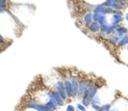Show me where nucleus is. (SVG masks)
Listing matches in <instances>:
<instances>
[{"label": "nucleus", "mask_w": 128, "mask_h": 111, "mask_svg": "<svg viewBox=\"0 0 128 111\" xmlns=\"http://www.w3.org/2000/svg\"></svg>", "instance_id": "obj_21"}, {"label": "nucleus", "mask_w": 128, "mask_h": 111, "mask_svg": "<svg viewBox=\"0 0 128 111\" xmlns=\"http://www.w3.org/2000/svg\"><path fill=\"white\" fill-rule=\"evenodd\" d=\"M98 88L99 87L98 86H94L90 90V92H89V96H90V100H92V101L94 99L95 96H96V92H98Z\"/></svg>", "instance_id": "obj_9"}, {"label": "nucleus", "mask_w": 128, "mask_h": 111, "mask_svg": "<svg viewBox=\"0 0 128 111\" xmlns=\"http://www.w3.org/2000/svg\"><path fill=\"white\" fill-rule=\"evenodd\" d=\"M90 30L92 31V32H98L99 30H100V28H101V26H100V24L98 23V22H92V24L90 25Z\"/></svg>", "instance_id": "obj_10"}, {"label": "nucleus", "mask_w": 128, "mask_h": 111, "mask_svg": "<svg viewBox=\"0 0 128 111\" xmlns=\"http://www.w3.org/2000/svg\"><path fill=\"white\" fill-rule=\"evenodd\" d=\"M120 40H121V38L118 35V34H115V35H112V36L110 37V41L112 43H114V44H115V43H118Z\"/></svg>", "instance_id": "obj_15"}, {"label": "nucleus", "mask_w": 128, "mask_h": 111, "mask_svg": "<svg viewBox=\"0 0 128 111\" xmlns=\"http://www.w3.org/2000/svg\"><path fill=\"white\" fill-rule=\"evenodd\" d=\"M93 20L94 22H98L100 26L105 25L107 24V18L104 15H101V14H95L93 15Z\"/></svg>", "instance_id": "obj_3"}, {"label": "nucleus", "mask_w": 128, "mask_h": 111, "mask_svg": "<svg viewBox=\"0 0 128 111\" xmlns=\"http://www.w3.org/2000/svg\"><path fill=\"white\" fill-rule=\"evenodd\" d=\"M56 86H57V90H58L57 92L60 93V95L62 96V98L63 99H65V98H67V93H66L65 86H64L62 82H58Z\"/></svg>", "instance_id": "obj_5"}, {"label": "nucleus", "mask_w": 128, "mask_h": 111, "mask_svg": "<svg viewBox=\"0 0 128 111\" xmlns=\"http://www.w3.org/2000/svg\"><path fill=\"white\" fill-rule=\"evenodd\" d=\"M110 108H111L110 104H104V105L100 107V108H99L98 111H109Z\"/></svg>", "instance_id": "obj_16"}, {"label": "nucleus", "mask_w": 128, "mask_h": 111, "mask_svg": "<svg viewBox=\"0 0 128 111\" xmlns=\"http://www.w3.org/2000/svg\"><path fill=\"white\" fill-rule=\"evenodd\" d=\"M52 95L53 96H54V98H55V100H56V104H57V105H60V106H62L63 104H64V99L62 98V96L60 95V93L58 92H54L52 93Z\"/></svg>", "instance_id": "obj_6"}, {"label": "nucleus", "mask_w": 128, "mask_h": 111, "mask_svg": "<svg viewBox=\"0 0 128 111\" xmlns=\"http://www.w3.org/2000/svg\"><path fill=\"white\" fill-rule=\"evenodd\" d=\"M92 107L96 110H99V108H100V106L98 105V104H92Z\"/></svg>", "instance_id": "obj_19"}, {"label": "nucleus", "mask_w": 128, "mask_h": 111, "mask_svg": "<svg viewBox=\"0 0 128 111\" xmlns=\"http://www.w3.org/2000/svg\"><path fill=\"white\" fill-rule=\"evenodd\" d=\"M125 17H126V20L127 22H128V14H126V15Z\"/></svg>", "instance_id": "obj_20"}, {"label": "nucleus", "mask_w": 128, "mask_h": 111, "mask_svg": "<svg viewBox=\"0 0 128 111\" xmlns=\"http://www.w3.org/2000/svg\"><path fill=\"white\" fill-rule=\"evenodd\" d=\"M82 102H83L84 106H88L90 105V104L92 102V100H90V96H89V94H86L83 98H82Z\"/></svg>", "instance_id": "obj_13"}, {"label": "nucleus", "mask_w": 128, "mask_h": 111, "mask_svg": "<svg viewBox=\"0 0 128 111\" xmlns=\"http://www.w3.org/2000/svg\"><path fill=\"white\" fill-rule=\"evenodd\" d=\"M86 86H87V81L86 80H80V86H79V90H78V98H82L84 96V93H86Z\"/></svg>", "instance_id": "obj_2"}, {"label": "nucleus", "mask_w": 128, "mask_h": 111, "mask_svg": "<svg viewBox=\"0 0 128 111\" xmlns=\"http://www.w3.org/2000/svg\"><path fill=\"white\" fill-rule=\"evenodd\" d=\"M72 84V89H73V96H76L78 94V90H79L80 82L76 77H74L73 80L71 82Z\"/></svg>", "instance_id": "obj_4"}, {"label": "nucleus", "mask_w": 128, "mask_h": 111, "mask_svg": "<svg viewBox=\"0 0 128 111\" xmlns=\"http://www.w3.org/2000/svg\"><path fill=\"white\" fill-rule=\"evenodd\" d=\"M77 108H79V110H80V111H86V108H84V106L83 105V104H77Z\"/></svg>", "instance_id": "obj_17"}, {"label": "nucleus", "mask_w": 128, "mask_h": 111, "mask_svg": "<svg viewBox=\"0 0 128 111\" xmlns=\"http://www.w3.org/2000/svg\"><path fill=\"white\" fill-rule=\"evenodd\" d=\"M66 111H75V108H74V107L73 105H68L67 107Z\"/></svg>", "instance_id": "obj_18"}, {"label": "nucleus", "mask_w": 128, "mask_h": 111, "mask_svg": "<svg viewBox=\"0 0 128 111\" xmlns=\"http://www.w3.org/2000/svg\"><path fill=\"white\" fill-rule=\"evenodd\" d=\"M128 44V35L127 36H124L118 42V46H124L126 44Z\"/></svg>", "instance_id": "obj_14"}, {"label": "nucleus", "mask_w": 128, "mask_h": 111, "mask_svg": "<svg viewBox=\"0 0 128 111\" xmlns=\"http://www.w3.org/2000/svg\"><path fill=\"white\" fill-rule=\"evenodd\" d=\"M65 89H66V93H67V96H73V89H72V84L71 82L67 80L65 82Z\"/></svg>", "instance_id": "obj_8"}, {"label": "nucleus", "mask_w": 128, "mask_h": 111, "mask_svg": "<svg viewBox=\"0 0 128 111\" xmlns=\"http://www.w3.org/2000/svg\"><path fill=\"white\" fill-rule=\"evenodd\" d=\"M84 20L86 23L87 24H92V20H93V14L89 12V13L86 14L84 17Z\"/></svg>", "instance_id": "obj_11"}, {"label": "nucleus", "mask_w": 128, "mask_h": 111, "mask_svg": "<svg viewBox=\"0 0 128 111\" xmlns=\"http://www.w3.org/2000/svg\"><path fill=\"white\" fill-rule=\"evenodd\" d=\"M122 20V16L116 15V14H114L112 19H111V25H119V23H120Z\"/></svg>", "instance_id": "obj_7"}, {"label": "nucleus", "mask_w": 128, "mask_h": 111, "mask_svg": "<svg viewBox=\"0 0 128 111\" xmlns=\"http://www.w3.org/2000/svg\"><path fill=\"white\" fill-rule=\"evenodd\" d=\"M118 2L117 1H114V0H108L106 1L105 3L102 4V6H105V7H108V8H114L115 5L117 4Z\"/></svg>", "instance_id": "obj_12"}, {"label": "nucleus", "mask_w": 128, "mask_h": 111, "mask_svg": "<svg viewBox=\"0 0 128 111\" xmlns=\"http://www.w3.org/2000/svg\"><path fill=\"white\" fill-rule=\"evenodd\" d=\"M114 12V10L112 8H108V7H105L102 6V4L98 5L96 8L94 9V13L95 14H101V15H104L105 14H111Z\"/></svg>", "instance_id": "obj_1"}]
</instances>
